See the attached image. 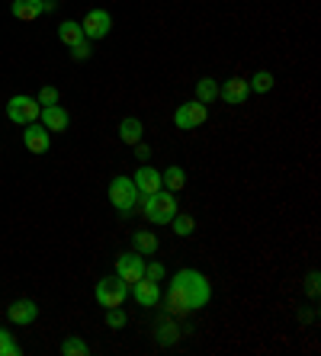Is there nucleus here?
Here are the masks:
<instances>
[{
  "instance_id": "nucleus-14",
  "label": "nucleus",
  "mask_w": 321,
  "mask_h": 356,
  "mask_svg": "<svg viewBox=\"0 0 321 356\" xmlns=\"http://www.w3.org/2000/svg\"><path fill=\"white\" fill-rule=\"evenodd\" d=\"M219 97L225 99V103H231V106H238V103H245V99L251 97V87H247L245 77H229L225 87H219Z\"/></svg>"
},
{
  "instance_id": "nucleus-8",
  "label": "nucleus",
  "mask_w": 321,
  "mask_h": 356,
  "mask_svg": "<svg viewBox=\"0 0 321 356\" xmlns=\"http://www.w3.org/2000/svg\"><path fill=\"white\" fill-rule=\"evenodd\" d=\"M81 29H84V39H90V42L106 39L113 29V17L106 10H90V13L81 19Z\"/></svg>"
},
{
  "instance_id": "nucleus-31",
  "label": "nucleus",
  "mask_w": 321,
  "mask_h": 356,
  "mask_svg": "<svg viewBox=\"0 0 321 356\" xmlns=\"http://www.w3.org/2000/svg\"><path fill=\"white\" fill-rule=\"evenodd\" d=\"M308 292H312V296H318V273L308 276Z\"/></svg>"
},
{
  "instance_id": "nucleus-27",
  "label": "nucleus",
  "mask_w": 321,
  "mask_h": 356,
  "mask_svg": "<svg viewBox=\"0 0 321 356\" xmlns=\"http://www.w3.org/2000/svg\"><path fill=\"white\" fill-rule=\"evenodd\" d=\"M58 97H61L58 87H42L35 99H39V106H51V103H58Z\"/></svg>"
},
{
  "instance_id": "nucleus-9",
  "label": "nucleus",
  "mask_w": 321,
  "mask_h": 356,
  "mask_svg": "<svg viewBox=\"0 0 321 356\" xmlns=\"http://www.w3.org/2000/svg\"><path fill=\"white\" fill-rule=\"evenodd\" d=\"M23 145L33 151V154H45V151L51 148V132L42 122H29L23 129Z\"/></svg>"
},
{
  "instance_id": "nucleus-7",
  "label": "nucleus",
  "mask_w": 321,
  "mask_h": 356,
  "mask_svg": "<svg viewBox=\"0 0 321 356\" xmlns=\"http://www.w3.org/2000/svg\"><path fill=\"white\" fill-rule=\"evenodd\" d=\"M116 276L126 286H132V282H138L145 276V257L142 254H135V250H129V254H119L116 257Z\"/></svg>"
},
{
  "instance_id": "nucleus-16",
  "label": "nucleus",
  "mask_w": 321,
  "mask_h": 356,
  "mask_svg": "<svg viewBox=\"0 0 321 356\" xmlns=\"http://www.w3.org/2000/svg\"><path fill=\"white\" fill-rule=\"evenodd\" d=\"M142 132H145V125H142V119H135V116H126L119 122V141H122V145L142 141Z\"/></svg>"
},
{
  "instance_id": "nucleus-23",
  "label": "nucleus",
  "mask_w": 321,
  "mask_h": 356,
  "mask_svg": "<svg viewBox=\"0 0 321 356\" xmlns=\"http://www.w3.org/2000/svg\"><path fill=\"white\" fill-rule=\"evenodd\" d=\"M170 225H174V234H177V238H190V234L196 232V222H193V218H190V216H180V212L170 218Z\"/></svg>"
},
{
  "instance_id": "nucleus-25",
  "label": "nucleus",
  "mask_w": 321,
  "mask_h": 356,
  "mask_svg": "<svg viewBox=\"0 0 321 356\" xmlns=\"http://www.w3.org/2000/svg\"><path fill=\"white\" fill-rule=\"evenodd\" d=\"M0 356H19V343L7 327H0Z\"/></svg>"
},
{
  "instance_id": "nucleus-6",
  "label": "nucleus",
  "mask_w": 321,
  "mask_h": 356,
  "mask_svg": "<svg viewBox=\"0 0 321 356\" xmlns=\"http://www.w3.org/2000/svg\"><path fill=\"white\" fill-rule=\"evenodd\" d=\"M206 119H209V109H206V103H199V99L180 103L177 113H174V125H177V129H199Z\"/></svg>"
},
{
  "instance_id": "nucleus-15",
  "label": "nucleus",
  "mask_w": 321,
  "mask_h": 356,
  "mask_svg": "<svg viewBox=\"0 0 321 356\" xmlns=\"http://www.w3.org/2000/svg\"><path fill=\"white\" fill-rule=\"evenodd\" d=\"M10 10H13V17H17V19L33 23V19H39L45 13V0H13V3H10Z\"/></svg>"
},
{
  "instance_id": "nucleus-22",
  "label": "nucleus",
  "mask_w": 321,
  "mask_h": 356,
  "mask_svg": "<svg viewBox=\"0 0 321 356\" xmlns=\"http://www.w3.org/2000/svg\"><path fill=\"white\" fill-rule=\"evenodd\" d=\"M273 81H277V77H273L270 71H257V74H251L247 87H251L254 93H270L273 90Z\"/></svg>"
},
{
  "instance_id": "nucleus-29",
  "label": "nucleus",
  "mask_w": 321,
  "mask_h": 356,
  "mask_svg": "<svg viewBox=\"0 0 321 356\" xmlns=\"http://www.w3.org/2000/svg\"><path fill=\"white\" fill-rule=\"evenodd\" d=\"M71 58H74V61H87V58H90V39L71 45Z\"/></svg>"
},
{
  "instance_id": "nucleus-13",
  "label": "nucleus",
  "mask_w": 321,
  "mask_h": 356,
  "mask_svg": "<svg viewBox=\"0 0 321 356\" xmlns=\"http://www.w3.org/2000/svg\"><path fill=\"white\" fill-rule=\"evenodd\" d=\"M7 318L13 324H33L35 318H39V305H35L33 298H17V302L7 308Z\"/></svg>"
},
{
  "instance_id": "nucleus-10",
  "label": "nucleus",
  "mask_w": 321,
  "mask_h": 356,
  "mask_svg": "<svg viewBox=\"0 0 321 356\" xmlns=\"http://www.w3.org/2000/svg\"><path fill=\"white\" fill-rule=\"evenodd\" d=\"M132 183H135L138 196H151V193L164 190V180H160V170H154L151 164H142L135 170V177H132Z\"/></svg>"
},
{
  "instance_id": "nucleus-1",
  "label": "nucleus",
  "mask_w": 321,
  "mask_h": 356,
  "mask_svg": "<svg viewBox=\"0 0 321 356\" xmlns=\"http://www.w3.org/2000/svg\"><path fill=\"white\" fill-rule=\"evenodd\" d=\"M209 298L212 286L199 270H177L167 286V296H164V308L170 318H186L209 305Z\"/></svg>"
},
{
  "instance_id": "nucleus-2",
  "label": "nucleus",
  "mask_w": 321,
  "mask_h": 356,
  "mask_svg": "<svg viewBox=\"0 0 321 356\" xmlns=\"http://www.w3.org/2000/svg\"><path fill=\"white\" fill-rule=\"evenodd\" d=\"M135 206H142V216L151 225H170V218L180 212L177 196L170 190H158V193H151V196H138Z\"/></svg>"
},
{
  "instance_id": "nucleus-20",
  "label": "nucleus",
  "mask_w": 321,
  "mask_h": 356,
  "mask_svg": "<svg viewBox=\"0 0 321 356\" xmlns=\"http://www.w3.org/2000/svg\"><path fill=\"white\" fill-rule=\"evenodd\" d=\"M196 99H199V103L219 99V83L212 81V77H199V83H196Z\"/></svg>"
},
{
  "instance_id": "nucleus-18",
  "label": "nucleus",
  "mask_w": 321,
  "mask_h": 356,
  "mask_svg": "<svg viewBox=\"0 0 321 356\" xmlns=\"http://www.w3.org/2000/svg\"><path fill=\"white\" fill-rule=\"evenodd\" d=\"M58 39L61 45H77V42H84V29H81V23H74V19H65V23L58 26Z\"/></svg>"
},
{
  "instance_id": "nucleus-12",
  "label": "nucleus",
  "mask_w": 321,
  "mask_h": 356,
  "mask_svg": "<svg viewBox=\"0 0 321 356\" xmlns=\"http://www.w3.org/2000/svg\"><path fill=\"white\" fill-rule=\"evenodd\" d=\"M39 119H42V125L49 129V132H68V125H71L68 109L58 106V103H51V106H42Z\"/></svg>"
},
{
  "instance_id": "nucleus-19",
  "label": "nucleus",
  "mask_w": 321,
  "mask_h": 356,
  "mask_svg": "<svg viewBox=\"0 0 321 356\" xmlns=\"http://www.w3.org/2000/svg\"><path fill=\"white\" fill-rule=\"evenodd\" d=\"M132 244H135V254H142V257L158 254V234H154V232H135Z\"/></svg>"
},
{
  "instance_id": "nucleus-17",
  "label": "nucleus",
  "mask_w": 321,
  "mask_h": 356,
  "mask_svg": "<svg viewBox=\"0 0 321 356\" xmlns=\"http://www.w3.org/2000/svg\"><path fill=\"white\" fill-rule=\"evenodd\" d=\"M160 180H164V190H170V193H180L186 186V170L180 164H170L164 174H160Z\"/></svg>"
},
{
  "instance_id": "nucleus-5",
  "label": "nucleus",
  "mask_w": 321,
  "mask_h": 356,
  "mask_svg": "<svg viewBox=\"0 0 321 356\" xmlns=\"http://www.w3.org/2000/svg\"><path fill=\"white\" fill-rule=\"evenodd\" d=\"M126 298H129V286L119 280L116 273L103 276V280L97 282V302H100L103 308H116V305H122Z\"/></svg>"
},
{
  "instance_id": "nucleus-4",
  "label": "nucleus",
  "mask_w": 321,
  "mask_h": 356,
  "mask_svg": "<svg viewBox=\"0 0 321 356\" xmlns=\"http://www.w3.org/2000/svg\"><path fill=\"white\" fill-rule=\"evenodd\" d=\"M39 113H42L39 99H35V97H26V93L10 97V103H7V119H10V122H17V125L39 122Z\"/></svg>"
},
{
  "instance_id": "nucleus-24",
  "label": "nucleus",
  "mask_w": 321,
  "mask_h": 356,
  "mask_svg": "<svg viewBox=\"0 0 321 356\" xmlns=\"http://www.w3.org/2000/svg\"><path fill=\"white\" fill-rule=\"evenodd\" d=\"M126 324H129V315L122 312V305L106 308V327H113V331H122Z\"/></svg>"
},
{
  "instance_id": "nucleus-21",
  "label": "nucleus",
  "mask_w": 321,
  "mask_h": 356,
  "mask_svg": "<svg viewBox=\"0 0 321 356\" xmlns=\"http://www.w3.org/2000/svg\"><path fill=\"white\" fill-rule=\"evenodd\" d=\"M61 353L65 356H90V343H87L84 337H74V334H71V337L61 343Z\"/></svg>"
},
{
  "instance_id": "nucleus-26",
  "label": "nucleus",
  "mask_w": 321,
  "mask_h": 356,
  "mask_svg": "<svg viewBox=\"0 0 321 356\" xmlns=\"http://www.w3.org/2000/svg\"><path fill=\"white\" fill-rule=\"evenodd\" d=\"M177 337H180L177 324H170V321H158V340H160V343H174Z\"/></svg>"
},
{
  "instance_id": "nucleus-28",
  "label": "nucleus",
  "mask_w": 321,
  "mask_h": 356,
  "mask_svg": "<svg viewBox=\"0 0 321 356\" xmlns=\"http://www.w3.org/2000/svg\"><path fill=\"white\" fill-rule=\"evenodd\" d=\"M145 276L154 282H164V276H167V266L164 264H145Z\"/></svg>"
},
{
  "instance_id": "nucleus-30",
  "label": "nucleus",
  "mask_w": 321,
  "mask_h": 356,
  "mask_svg": "<svg viewBox=\"0 0 321 356\" xmlns=\"http://www.w3.org/2000/svg\"><path fill=\"white\" fill-rule=\"evenodd\" d=\"M132 148H135V158L142 161V164H148V158H151V148H148V145H142V141H135Z\"/></svg>"
},
{
  "instance_id": "nucleus-3",
  "label": "nucleus",
  "mask_w": 321,
  "mask_h": 356,
  "mask_svg": "<svg viewBox=\"0 0 321 356\" xmlns=\"http://www.w3.org/2000/svg\"><path fill=\"white\" fill-rule=\"evenodd\" d=\"M110 202L119 216H132V212H135L138 190H135V183H132V177H122V174L113 177L110 180Z\"/></svg>"
},
{
  "instance_id": "nucleus-11",
  "label": "nucleus",
  "mask_w": 321,
  "mask_h": 356,
  "mask_svg": "<svg viewBox=\"0 0 321 356\" xmlns=\"http://www.w3.org/2000/svg\"><path fill=\"white\" fill-rule=\"evenodd\" d=\"M132 296H135V302L142 308H154L160 302V286L154 280H148V276H142L138 282H132Z\"/></svg>"
}]
</instances>
